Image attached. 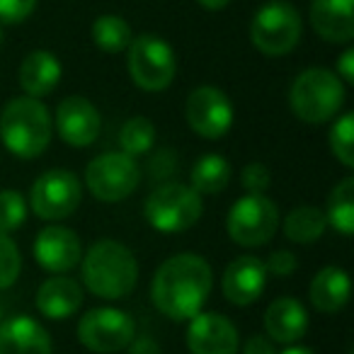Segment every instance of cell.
Masks as SVG:
<instances>
[{
    "label": "cell",
    "mask_w": 354,
    "mask_h": 354,
    "mask_svg": "<svg viewBox=\"0 0 354 354\" xmlns=\"http://www.w3.org/2000/svg\"><path fill=\"white\" fill-rule=\"evenodd\" d=\"M214 289V270L199 252H177L158 265L151 279V301L158 313L187 323L204 310Z\"/></svg>",
    "instance_id": "6da1fadb"
},
{
    "label": "cell",
    "mask_w": 354,
    "mask_h": 354,
    "mask_svg": "<svg viewBox=\"0 0 354 354\" xmlns=\"http://www.w3.org/2000/svg\"><path fill=\"white\" fill-rule=\"evenodd\" d=\"M83 289L102 301H122L138 284V260L131 248L114 238L95 241L80 260Z\"/></svg>",
    "instance_id": "7a4b0ae2"
},
{
    "label": "cell",
    "mask_w": 354,
    "mask_h": 354,
    "mask_svg": "<svg viewBox=\"0 0 354 354\" xmlns=\"http://www.w3.org/2000/svg\"><path fill=\"white\" fill-rule=\"evenodd\" d=\"M54 136V119L44 100L12 97L0 109V141L8 153L20 160H35L49 148Z\"/></svg>",
    "instance_id": "3957f363"
},
{
    "label": "cell",
    "mask_w": 354,
    "mask_h": 354,
    "mask_svg": "<svg viewBox=\"0 0 354 354\" xmlns=\"http://www.w3.org/2000/svg\"><path fill=\"white\" fill-rule=\"evenodd\" d=\"M289 109L299 122L320 127L330 124L344 107L347 85L335 75V71L313 66L306 68L289 85Z\"/></svg>",
    "instance_id": "277c9868"
},
{
    "label": "cell",
    "mask_w": 354,
    "mask_h": 354,
    "mask_svg": "<svg viewBox=\"0 0 354 354\" xmlns=\"http://www.w3.org/2000/svg\"><path fill=\"white\" fill-rule=\"evenodd\" d=\"M204 216V197L189 185L167 180L153 187L143 202V218L158 233H185L194 228Z\"/></svg>",
    "instance_id": "5b68a950"
},
{
    "label": "cell",
    "mask_w": 354,
    "mask_h": 354,
    "mask_svg": "<svg viewBox=\"0 0 354 354\" xmlns=\"http://www.w3.org/2000/svg\"><path fill=\"white\" fill-rule=\"evenodd\" d=\"M304 20L289 0H267L252 12L250 44L265 56H286L301 44Z\"/></svg>",
    "instance_id": "8992f818"
},
{
    "label": "cell",
    "mask_w": 354,
    "mask_h": 354,
    "mask_svg": "<svg viewBox=\"0 0 354 354\" xmlns=\"http://www.w3.org/2000/svg\"><path fill=\"white\" fill-rule=\"evenodd\" d=\"M131 83L143 93H162L177 75V54L160 35H138L127 49Z\"/></svg>",
    "instance_id": "52a82bcc"
},
{
    "label": "cell",
    "mask_w": 354,
    "mask_h": 354,
    "mask_svg": "<svg viewBox=\"0 0 354 354\" xmlns=\"http://www.w3.org/2000/svg\"><path fill=\"white\" fill-rule=\"evenodd\" d=\"M83 183L88 192L102 204H117L129 199L141 185V167L136 158L122 151H107L95 156L85 165Z\"/></svg>",
    "instance_id": "ba28073f"
},
{
    "label": "cell",
    "mask_w": 354,
    "mask_h": 354,
    "mask_svg": "<svg viewBox=\"0 0 354 354\" xmlns=\"http://www.w3.org/2000/svg\"><path fill=\"white\" fill-rule=\"evenodd\" d=\"M83 202V183L73 170L51 167L32 183L30 212L46 223H61L78 212Z\"/></svg>",
    "instance_id": "9c48e42d"
},
{
    "label": "cell",
    "mask_w": 354,
    "mask_h": 354,
    "mask_svg": "<svg viewBox=\"0 0 354 354\" xmlns=\"http://www.w3.org/2000/svg\"><path fill=\"white\" fill-rule=\"evenodd\" d=\"M279 207L267 194H243L226 214V233L241 248H262L277 236Z\"/></svg>",
    "instance_id": "30bf717a"
},
{
    "label": "cell",
    "mask_w": 354,
    "mask_h": 354,
    "mask_svg": "<svg viewBox=\"0 0 354 354\" xmlns=\"http://www.w3.org/2000/svg\"><path fill=\"white\" fill-rule=\"evenodd\" d=\"M78 342L93 354H119L136 337V320L122 308L102 306L80 315Z\"/></svg>",
    "instance_id": "8fae6325"
},
{
    "label": "cell",
    "mask_w": 354,
    "mask_h": 354,
    "mask_svg": "<svg viewBox=\"0 0 354 354\" xmlns=\"http://www.w3.org/2000/svg\"><path fill=\"white\" fill-rule=\"evenodd\" d=\"M187 127L204 141H218L233 129L236 107L216 85H197L185 100Z\"/></svg>",
    "instance_id": "7c38bea8"
},
{
    "label": "cell",
    "mask_w": 354,
    "mask_h": 354,
    "mask_svg": "<svg viewBox=\"0 0 354 354\" xmlns=\"http://www.w3.org/2000/svg\"><path fill=\"white\" fill-rule=\"evenodd\" d=\"M54 131L71 148H88L102 133V114L83 95H68L56 104Z\"/></svg>",
    "instance_id": "4fadbf2b"
},
{
    "label": "cell",
    "mask_w": 354,
    "mask_h": 354,
    "mask_svg": "<svg viewBox=\"0 0 354 354\" xmlns=\"http://www.w3.org/2000/svg\"><path fill=\"white\" fill-rule=\"evenodd\" d=\"M32 252H35L37 265L44 272L71 274L83 260V243L73 228L64 223H49L37 233Z\"/></svg>",
    "instance_id": "5bb4252c"
},
{
    "label": "cell",
    "mask_w": 354,
    "mask_h": 354,
    "mask_svg": "<svg viewBox=\"0 0 354 354\" xmlns=\"http://www.w3.org/2000/svg\"><path fill=\"white\" fill-rule=\"evenodd\" d=\"M189 354H238L241 352V330L228 315L216 310H199L187 320Z\"/></svg>",
    "instance_id": "9a60e30c"
},
{
    "label": "cell",
    "mask_w": 354,
    "mask_h": 354,
    "mask_svg": "<svg viewBox=\"0 0 354 354\" xmlns=\"http://www.w3.org/2000/svg\"><path fill=\"white\" fill-rule=\"evenodd\" d=\"M265 260L257 255H238L226 265L221 274V294L231 306L238 308H248V306L257 304L260 296L265 294L267 286Z\"/></svg>",
    "instance_id": "2e32d148"
},
{
    "label": "cell",
    "mask_w": 354,
    "mask_h": 354,
    "mask_svg": "<svg viewBox=\"0 0 354 354\" xmlns=\"http://www.w3.org/2000/svg\"><path fill=\"white\" fill-rule=\"evenodd\" d=\"M262 323H265V335L274 344H299V339L306 337L308 333V310L294 296H277L270 306H267L265 315H262Z\"/></svg>",
    "instance_id": "e0dca14e"
},
{
    "label": "cell",
    "mask_w": 354,
    "mask_h": 354,
    "mask_svg": "<svg viewBox=\"0 0 354 354\" xmlns=\"http://www.w3.org/2000/svg\"><path fill=\"white\" fill-rule=\"evenodd\" d=\"M308 25L328 44L347 46L354 39V0H310Z\"/></svg>",
    "instance_id": "ac0fdd59"
},
{
    "label": "cell",
    "mask_w": 354,
    "mask_h": 354,
    "mask_svg": "<svg viewBox=\"0 0 354 354\" xmlns=\"http://www.w3.org/2000/svg\"><path fill=\"white\" fill-rule=\"evenodd\" d=\"M83 284L71 274H51L39 284L35 306L49 320H68L83 308Z\"/></svg>",
    "instance_id": "d6986e66"
},
{
    "label": "cell",
    "mask_w": 354,
    "mask_h": 354,
    "mask_svg": "<svg viewBox=\"0 0 354 354\" xmlns=\"http://www.w3.org/2000/svg\"><path fill=\"white\" fill-rule=\"evenodd\" d=\"M0 354H54V339L32 315H10L0 323Z\"/></svg>",
    "instance_id": "ffe728a7"
},
{
    "label": "cell",
    "mask_w": 354,
    "mask_h": 354,
    "mask_svg": "<svg viewBox=\"0 0 354 354\" xmlns=\"http://www.w3.org/2000/svg\"><path fill=\"white\" fill-rule=\"evenodd\" d=\"M61 75H64V66H61L59 56L54 51L35 49L22 59L20 68H17V83L27 97L41 100L59 88Z\"/></svg>",
    "instance_id": "44dd1931"
},
{
    "label": "cell",
    "mask_w": 354,
    "mask_h": 354,
    "mask_svg": "<svg viewBox=\"0 0 354 354\" xmlns=\"http://www.w3.org/2000/svg\"><path fill=\"white\" fill-rule=\"evenodd\" d=\"M349 291H352V281H349V272L344 267L328 265L313 274L308 284V301L318 313L335 315L347 306Z\"/></svg>",
    "instance_id": "7402d4cb"
},
{
    "label": "cell",
    "mask_w": 354,
    "mask_h": 354,
    "mask_svg": "<svg viewBox=\"0 0 354 354\" xmlns=\"http://www.w3.org/2000/svg\"><path fill=\"white\" fill-rule=\"evenodd\" d=\"M233 177V167L221 153H204L192 162L189 170V187L202 197H214L228 187Z\"/></svg>",
    "instance_id": "603a6c76"
},
{
    "label": "cell",
    "mask_w": 354,
    "mask_h": 354,
    "mask_svg": "<svg viewBox=\"0 0 354 354\" xmlns=\"http://www.w3.org/2000/svg\"><path fill=\"white\" fill-rule=\"evenodd\" d=\"M279 226L284 231L286 241L296 243V245H310L328 233V218H325V212L320 207L301 204L281 218Z\"/></svg>",
    "instance_id": "cb8c5ba5"
},
{
    "label": "cell",
    "mask_w": 354,
    "mask_h": 354,
    "mask_svg": "<svg viewBox=\"0 0 354 354\" xmlns=\"http://www.w3.org/2000/svg\"><path fill=\"white\" fill-rule=\"evenodd\" d=\"M328 218V228L337 231L342 238H352L354 233V177H342L330 189L328 207L323 209Z\"/></svg>",
    "instance_id": "d4e9b609"
},
{
    "label": "cell",
    "mask_w": 354,
    "mask_h": 354,
    "mask_svg": "<svg viewBox=\"0 0 354 354\" xmlns=\"http://www.w3.org/2000/svg\"><path fill=\"white\" fill-rule=\"evenodd\" d=\"M90 37H93V44L104 54H122L131 44L133 32L122 15L107 12V15L95 17L93 27H90Z\"/></svg>",
    "instance_id": "484cf974"
},
{
    "label": "cell",
    "mask_w": 354,
    "mask_h": 354,
    "mask_svg": "<svg viewBox=\"0 0 354 354\" xmlns=\"http://www.w3.org/2000/svg\"><path fill=\"white\" fill-rule=\"evenodd\" d=\"M156 124L148 117H143V114L129 117L119 129V151L131 158L148 156L156 146Z\"/></svg>",
    "instance_id": "4316f807"
},
{
    "label": "cell",
    "mask_w": 354,
    "mask_h": 354,
    "mask_svg": "<svg viewBox=\"0 0 354 354\" xmlns=\"http://www.w3.org/2000/svg\"><path fill=\"white\" fill-rule=\"evenodd\" d=\"M328 146L342 167H354V112H339L330 122Z\"/></svg>",
    "instance_id": "83f0119b"
},
{
    "label": "cell",
    "mask_w": 354,
    "mask_h": 354,
    "mask_svg": "<svg viewBox=\"0 0 354 354\" xmlns=\"http://www.w3.org/2000/svg\"><path fill=\"white\" fill-rule=\"evenodd\" d=\"M30 204L20 189H0V233H15L27 223Z\"/></svg>",
    "instance_id": "f1b7e54d"
},
{
    "label": "cell",
    "mask_w": 354,
    "mask_h": 354,
    "mask_svg": "<svg viewBox=\"0 0 354 354\" xmlns=\"http://www.w3.org/2000/svg\"><path fill=\"white\" fill-rule=\"evenodd\" d=\"M22 274V252L12 236L0 233V291L10 289Z\"/></svg>",
    "instance_id": "f546056e"
},
{
    "label": "cell",
    "mask_w": 354,
    "mask_h": 354,
    "mask_svg": "<svg viewBox=\"0 0 354 354\" xmlns=\"http://www.w3.org/2000/svg\"><path fill=\"white\" fill-rule=\"evenodd\" d=\"M241 185L248 194H267L272 185V172L265 162L252 160L241 170Z\"/></svg>",
    "instance_id": "4dcf8cb0"
},
{
    "label": "cell",
    "mask_w": 354,
    "mask_h": 354,
    "mask_svg": "<svg viewBox=\"0 0 354 354\" xmlns=\"http://www.w3.org/2000/svg\"><path fill=\"white\" fill-rule=\"evenodd\" d=\"M177 170V153L172 148H158L156 153H151L148 158V177L156 180L158 185L167 183Z\"/></svg>",
    "instance_id": "1f68e13d"
},
{
    "label": "cell",
    "mask_w": 354,
    "mask_h": 354,
    "mask_svg": "<svg viewBox=\"0 0 354 354\" xmlns=\"http://www.w3.org/2000/svg\"><path fill=\"white\" fill-rule=\"evenodd\" d=\"M39 0H0V25L15 27L30 20Z\"/></svg>",
    "instance_id": "d6a6232c"
},
{
    "label": "cell",
    "mask_w": 354,
    "mask_h": 354,
    "mask_svg": "<svg viewBox=\"0 0 354 354\" xmlns=\"http://www.w3.org/2000/svg\"><path fill=\"white\" fill-rule=\"evenodd\" d=\"M265 270L270 277H277V279H289V277L299 270V257H296L291 250H286V248L272 250L265 260Z\"/></svg>",
    "instance_id": "836d02e7"
},
{
    "label": "cell",
    "mask_w": 354,
    "mask_h": 354,
    "mask_svg": "<svg viewBox=\"0 0 354 354\" xmlns=\"http://www.w3.org/2000/svg\"><path fill=\"white\" fill-rule=\"evenodd\" d=\"M241 354H279V349L267 335H252L241 344Z\"/></svg>",
    "instance_id": "e575fe53"
},
{
    "label": "cell",
    "mask_w": 354,
    "mask_h": 354,
    "mask_svg": "<svg viewBox=\"0 0 354 354\" xmlns=\"http://www.w3.org/2000/svg\"><path fill=\"white\" fill-rule=\"evenodd\" d=\"M335 75H337L344 85H354V49L349 44L344 46L337 64H335Z\"/></svg>",
    "instance_id": "d590c367"
},
{
    "label": "cell",
    "mask_w": 354,
    "mask_h": 354,
    "mask_svg": "<svg viewBox=\"0 0 354 354\" xmlns=\"http://www.w3.org/2000/svg\"><path fill=\"white\" fill-rule=\"evenodd\" d=\"M127 354H162V347L151 335H136L127 347Z\"/></svg>",
    "instance_id": "8d00e7d4"
},
{
    "label": "cell",
    "mask_w": 354,
    "mask_h": 354,
    "mask_svg": "<svg viewBox=\"0 0 354 354\" xmlns=\"http://www.w3.org/2000/svg\"><path fill=\"white\" fill-rule=\"evenodd\" d=\"M194 3H197L199 8H204V10H209V12H218V10H226L231 0H194Z\"/></svg>",
    "instance_id": "74e56055"
},
{
    "label": "cell",
    "mask_w": 354,
    "mask_h": 354,
    "mask_svg": "<svg viewBox=\"0 0 354 354\" xmlns=\"http://www.w3.org/2000/svg\"><path fill=\"white\" fill-rule=\"evenodd\" d=\"M279 354H318V352H313L310 347H304V344H289Z\"/></svg>",
    "instance_id": "f35d334b"
},
{
    "label": "cell",
    "mask_w": 354,
    "mask_h": 354,
    "mask_svg": "<svg viewBox=\"0 0 354 354\" xmlns=\"http://www.w3.org/2000/svg\"><path fill=\"white\" fill-rule=\"evenodd\" d=\"M3 41H6V27L0 25V46H3Z\"/></svg>",
    "instance_id": "ab89813d"
},
{
    "label": "cell",
    "mask_w": 354,
    "mask_h": 354,
    "mask_svg": "<svg viewBox=\"0 0 354 354\" xmlns=\"http://www.w3.org/2000/svg\"><path fill=\"white\" fill-rule=\"evenodd\" d=\"M6 320V310H3V304H0V323Z\"/></svg>",
    "instance_id": "60d3db41"
}]
</instances>
